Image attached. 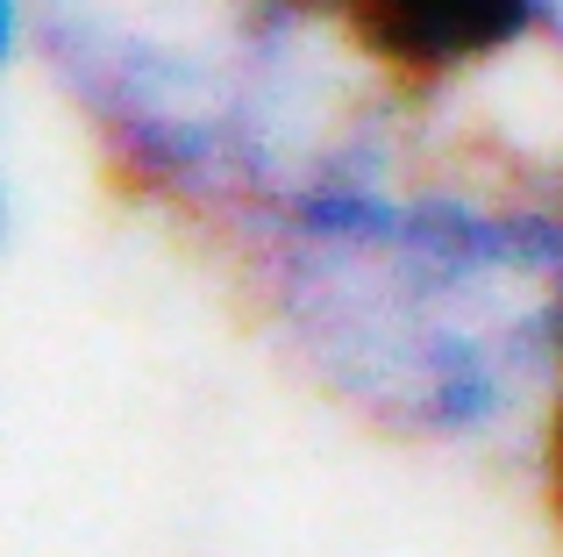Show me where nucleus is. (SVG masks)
Returning <instances> with one entry per match:
<instances>
[{
  "mask_svg": "<svg viewBox=\"0 0 563 557\" xmlns=\"http://www.w3.org/2000/svg\"><path fill=\"white\" fill-rule=\"evenodd\" d=\"M214 265L350 429L421 458L528 450L563 372V143L407 100Z\"/></svg>",
  "mask_w": 563,
  "mask_h": 557,
  "instance_id": "f257e3e1",
  "label": "nucleus"
},
{
  "mask_svg": "<svg viewBox=\"0 0 563 557\" xmlns=\"http://www.w3.org/2000/svg\"><path fill=\"white\" fill-rule=\"evenodd\" d=\"M36 79L129 208L221 251L407 94L329 0H29Z\"/></svg>",
  "mask_w": 563,
  "mask_h": 557,
  "instance_id": "f03ea898",
  "label": "nucleus"
},
{
  "mask_svg": "<svg viewBox=\"0 0 563 557\" xmlns=\"http://www.w3.org/2000/svg\"><path fill=\"white\" fill-rule=\"evenodd\" d=\"M329 14L350 51L421 108H493L514 72L542 65L536 0H329Z\"/></svg>",
  "mask_w": 563,
  "mask_h": 557,
  "instance_id": "7ed1b4c3",
  "label": "nucleus"
},
{
  "mask_svg": "<svg viewBox=\"0 0 563 557\" xmlns=\"http://www.w3.org/2000/svg\"><path fill=\"white\" fill-rule=\"evenodd\" d=\"M521 465H528V479H536L542 522H550V536L563 544V372H556L550 401H542V415H536V436H528Z\"/></svg>",
  "mask_w": 563,
  "mask_h": 557,
  "instance_id": "20e7f679",
  "label": "nucleus"
},
{
  "mask_svg": "<svg viewBox=\"0 0 563 557\" xmlns=\"http://www.w3.org/2000/svg\"><path fill=\"white\" fill-rule=\"evenodd\" d=\"M22 72H36V8L29 0H0V94ZM8 208H14V186H8V165H0V237H8Z\"/></svg>",
  "mask_w": 563,
  "mask_h": 557,
  "instance_id": "39448f33",
  "label": "nucleus"
}]
</instances>
